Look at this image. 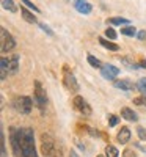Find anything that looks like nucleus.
I'll list each match as a JSON object with an SVG mask.
<instances>
[{
	"label": "nucleus",
	"mask_w": 146,
	"mask_h": 157,
	"mask_svg": "<svg viewBox=\"0 0 146 157\" xmlns=\"http://www.w3.org/2000/svg\"><path fill=\"white\" fill-rule=\"evenodd\" d=\"M72 104H74V109H75L79 113H82L83 116H90V115H91V107H90V104H88L82 96H75L74 101H72Z\"/></svg>",
	"instance_id": "6e6552de"
},
{
	"label": "nucleus",
	"mask_w": 146,
	"mask_h": 157,
	"mask_svg": "<svg viewBox=\"0 0 146 157\" xmlns=\"http://www.w3.org/2000/svg\"><path fill=\"white\" fill-rule=\"evenodd\" d=\"M137 86H138V90L141 91V94H143V96H146V78H141V80L138 82V85H137Z\"/></svg>",
	"instance_id": "393cba45"
},
{
	"label": "nucleus",
	"mask_w": 146,
	"mask_h": 157,
	"mask_svg": "<svg viewBox=\"0 0 146 157\" xmlns=\"http://www.w3.org/2000/svg\"><path fill=\"white\" fill-rule=\"evenodd\" d=\"M105 36H107L109 39H116V32L113 29H107L105 30Z\"/></svg>",
	"instance_id": "bb28decb"
},
{
	"label": "nucleus",
	"mask_w": 146,
	"mask_h": 157,
	"mask_svg": "<svg viewBox=\"0 0 146 157\" xmlns=\"http://www.w3.org/2000/svg\"><path fill=\"white\" fill-rule=\"evenodd\" d=\"M137 134H138V137H140V140H143V141H146V129H144V127H141V126H138V127H137Z\"/></svg>",
	"instance_id": "b1692460"
},
{
	"label": "nucleus",
	"mask_w": 146,
	"mask_h": 157,
	"mask_svg": "<svg viewBox=\"0 0 146 157\" xmlns=\"http://www.w3.org/2000/svg\"><path fill=\"white\" fill-rule=\"evenodd\" d=\"M39 27H41V29H43V30H44L46 33H49L50 36H52V35H54V32H52V30H50V29L47 27V25H44V24H39Z\"/></svg>",
	"instance_id": "7c9ffc66"
},
{
	"label": "nucleus",
	"mask_w": 146,
	"mask_h": 157,
	"mask_svg": "<svg viewBox=\"0 0 146 157\" xmlns=\"http://www.w3.org/2000/svg\"><path fill=\"white\" fill-rule=\"evenodd\" d=\"M116 88H119L121 91H134V88H135V85L132 83V82H129V80H126V78H121V80H115V83H113Z\"/></svg>",
	"instance_id": "f8f14e48"
},
{
	"label": "nucleus",
	"mask_w": 146,
	"mask_h": 157,
	"mask_svg": "<svg viewBox=\"0 0 146 157\" xmlns=\"http://www.w3.org/2000/svg\"><path fill=\"white\" fill-rule=\"evenodd\" d=\"M21 14H22V17L27 21V22H30V24H36L38 21H36V17L33 16V13H30L27 8H21Z\"/></svg>",
	"instance_id": "2eb2a0df"
},
{
	"label": "nucleus",
	"mask_w": 146,
	"mask_h": 157,
	"mask_svg": "<svg viewBox=\"0 0 146 157\" xmlns=\"http://www.w3.org/2000/svg\"><path fill=\"white\" fill-rule=\"evenodd\" d=\"M19 138H21L22 157H38L36 148H35V134H33V129H30V127L19 129Z\"/></svg>",
	"instance_id": "f257e3e1"
},
{
	"label": "nucleus",
	"mask_w": 146,
	"mask_h": 157,
	"mask_svg": "<svg viewBox=\"0 0 146 157\" xmlns=\"http://www.w3.org/2000/svg\"><path fill=\"white\" fill-rule=\"evenodd\" d=\"M63 83L69 91H79V83L75 80V75L68 66H63Z\"/></svg>",
	"instance_id": "423d86ee"
},
{
	"label": "nucleus",
	"mask_w": 146,
	"mask_h": 157,
	"mask_svg": "<svg viewBox=\"0 0 146 157\" xmlns=\"http://www.w3.org/2000/svg\"><path fill=\"white\" fill-rule=\"evenodd\" d=\"M118 121H119V120H118V116H115V115H109V124H110L112 127H113V126H116V124H118Z\"/></svg>",
	"instance_id": "cd10ccee"
},
{
	"label": "nucleus",
	"mask_w": 146,
	"mask_h": 157,
	"mask_svg": "<svg viewBox=\"0 0 146 157\" xmlns=\"http://www.w3.org/2000/svg\"><path fill=\"white\" fill-rule=\"evenodd\" d=\"M0 152H2V157H6V148H5V134H3V130H0Z\"/></svg>",
	"instance_id": "4be33fe9"
},
{
	"label": "nucleus",
	"mask_w": 146,
	"mask_h": 157,
	"mask_svg": "<svg viewBox=\"0 0 146 157\" xmlns=\"http://www.w3.org/2000/svg\"><path fill=\"white\" fill-rule=\"evenodd\" d=\"M99 43L105 47V49H109V50H118L119 47L115 44V43H112V41H107L105 38H99Z\"/></svg>",
	"instance_id": "6ab92c4d"
},
{
	"label": "nucleus",
	"mask_w": 146,
	"mask_h": 157,
	"mask_svg": "<svg viewBox=\"0 0 146 157\" xmlns=\"http://www.w3.org/2000/svg\"><path fill=\"white\" fill-rule=\"evenodd\" d=\"M19 69V55H13L10 61V74H16Z\"/></svg>",
	"instance_id": "dca6fc26"
},
{
	"label": "nucleus",
	"mask_w": 146,
	"mask_h": 157,
	"mask_svg": "<svg viewBox=\"0 0 146 157\" xmlns=\"http://www.w3.org/2000/svg\"><path fill=\"white\" fill-rule=\"evenodd\" d=\"M107 24H112V25H129V21L126 17H110L107 21Z\"/></svg>",
	"instance_id": "f3484780"
},
{
	"label": "nucleus",
	"mask_w": 146,
	"mask_h": 157,
	"mask_svg": "<svg viewBox=\"0 0 146 157\" xmlns=\"http://www.w3.org/2000/svg\"><path fill=\"white\" fill-rule=\"evenodd\" d=\"M10 143H11V149L13 154L16 157H22V148H21V138H19V129L11 126L10 127Z\"/></svg>",
	"instance_id": "20e7f679"
},
{
	"label": "nucleus",
	"mask_w": 146,
	"mask_h": 157,
	"mask_svg": "<svg viewBox=\"0 0 146 157\" xmlns=\"http://www.w3.org/2000/svg\"><path fill=\"white\" fill-rule=\"evenodd\" d=\"M74 6L79 13H82V14H90L91 13V5L86 0H74Z\"/></svg>",
	"instance_id": "9d476101"
},
{
	"label": "nucleus",
	"mask_w": 146,
	"mask_h": 157,
	"mask_svg": "<svg viewBox=\"0 0 146 157\" xmlns=\"http://www.w3.org/2000/svg\"><path fill=\"white\" fill-rule=\"evenodd\" d=\"M138 39H140V41H143V39H146V32L144 30H141V32H138Z\"/></svg>",
	"instance_id": "2f4dec72"
},
{
	"label": "nucleus",
	"mask_w": 146,
	"mask_h": 157,
	"mask_svg": "<svg viewBox=\"0 0 146 157\" xmlns=\"http://www.w3.org/2000/svg\"><path fill=\"white\" fill-rule=\"evenodd\" d=\"M123 157H137V154H135V151H134V149H124Z\"/></svg>",
	"instance_id": "c85d7f7f"
},
{
	"label": "nucleus",
	"mask_w": 146,
	"mask_h": 157,
	"mask_svg": "<svg viewBox=\"0 0 146 157\" xmlns=\"http://www.w3.org/2000/svg\"><path fill=\"white\" fill-rule=\"evenodd\" d=\"M71 157H79V155H77V152H75V151H71Z\"/></svg>",
	"instance_id": "473e14b6"
},
{
	"label": "nucleus",
	"mask_w": 146,
	"mask_h": 157,
	"mask_svg": "<svg viewBox=\"0 0 146 157\" xmlns=\"http://www.w3.org/2000/svg\"><path fill=\"white\" fill-rule=\"evenodd\" d=\"M21 2H22V3H25V6H29V8H30V10H33L35 13H39V8H38V6H35V5L30 2V0H21Z\"/></svg>",
	"instance_id": "a878e982"
},
{
	"label": "nucleus",
	"mask_w": 146,
	"mask_h": 157,
	"mask_svg": "<svg viewBox=\"0 0 146 157\" xmlns=\"http://www.w3.org/2000/svg\"><path fill=\"white\" fill-rule=\"evenodd\" d=\"M41 152L44 157H63V148L50 134H41Z\"/></svg>",
	"instance_id": "f03ea898"
},
{
	"label": "nucleus",
	"mask_w": 146,
	"mask_h": 157,
	"mask_svg": "<svg viewBox=\"0 0 146 157\" xmlns=\"http://www.w3.org/2000/svg\"><path fill=\"white\" fill-rule=\"evenodd\" d=\"M86 60H88V63L91 64L93 68H102V66H104V64H102L96 57H93V55H88V58H86Z\"/></svg>",
	"instance_id": "5701e85b"
},
{
	"label": "nucleus",
	"mask_w": 146,
	"mask_h": 157,
	"mask_svg": "<svg viewBox=\"0 0 146 157\" xmlns=\"http://www.w3.org/2000/svg\"><path fill=\"white\" fill-rule=\"evenodd\" d=\"M121 33L126 35V36H135V35H138L137 33V29L134 27V25H127V27L121 29Z\"/></svg>",
	"instance_id": "412c9836"
},
{
	"label": "nucleus",
	"mask_w": 146,
	"mask_h": 157,
	"mask_svg": "<svg viewBox=\"0 0 146 157\" xmlns=\"http://www.w3.org/2000/svg\"><path fill=\"white\" fill-rule=\"evenodd\" d=\"M135 104H138V105H146V96H141V98H135L134 99Z\"/></svg>",
	"instance_id": "c756f323"
},
{
	"label": "nucleus",
	"mask_w": 146,
	"mask_h": 157,
	"mask_svg": "<svg viewBox=\"0 0 146 157\" xmlns=\"http://www.w3.org/2000/svg\"><path fill=\"white\" fill-rule=\"evenodd\" d=\"M105 157H119V151L113 145H107V148H105Z\"/></svg>",
	"instance_id": "aec40b11"
},
{
	"label": "nucleus",
	"mask_w": 146,
	"mask_h": 157,
	"mask_svg": "<svg viewBox=\"0 0 146 157\" xmlns=\"http://www.w3.org/2000/svg\"><path fill=\"white\" fill-rule=\"evenodd\" d=\"M13 105H14V109L22 113V115H29L32 112V99L29 96H17L14 98V101H13Z\"/></svg>",
	"instance_id": "7ed1b4c3"
},
{
	"label": "nucleus",
	"mask_w": 146,
	"mask_h": 157,
	"mask_svg": "<svg viewBox=\"0 0 146 157\" xmlns=\"http://www.w3.org/2000/svg\"><path fill=\"white\" fill-rule=\"evenodd\" d=\"M0 36H2V46H0V50L3 52V54H6V52L13 50L16 46V41H14V38L11 36V33H8L6 29H0Z\"/></svg>",
	"instance_id": "39448f33"
},
{
	"label": "nucleus",
	"mask_w": 146,
	"mask_h": 157,
	"mask_svg": "<svg viewBox=\"0 0 146 157\" xmlns=\"http://www.w3.org/2000/svg\"><path fill=\"white\" fill-rule=\"evenodd\" d=\"M35 102H36L38 109L41 112H44V109L47 105V96H46V91L39 82H35Z\"/></svg>",
	"instance_id": "0eeeda50"
},
{
	"label": "nucleus",
	"mask_w": 146,
	"mask_h": 157,
	"mask_svg": "<svg viewBox=\"0 0 146 157\" xmlns=\"http://www.w3.org/2000/svg\"><path fill=\"white\" fill-rule=\"evenodd\" d=\"M10 61L11 60H8L5 57H2V60H0V78L2 80H5L10 74Z\"/></svg>",
	"instance_id": "9b49d317"
},
{
	"label": "nucleus",
	"mask_w": 146,
	"mask_h": 157,
	"mask_svg": "<svg viewBox=\"0 0 146 157\" xmlns=\"http://www.w3.org/2000/svg\"><path fill=\"white\" fill-rule=\"evenodd\" d=\"M2 6L5 10H8L10 13H16L17 11V6L14 5V2L13 0H2Z\"/></svg>",
	"instance_id": "a211bd4d"
},
{
	"label": "nucleus",
	"mask_w": 146,
	"mask_h": 157,
	"mask_svg": "<svg viewBox=\"0 0 146 157\" xmlns=\"http://www.w3.org/2000/svg\"><path fill=\"white\" fill-rule=\"evenodd\" d=\"M101 74H102L104 78H107V80H113V78L119 74V69L116 66H113V64H104L101 68Z\"/></svg>",
	"instance_id": "1a4fd4ad"
},
{
	"label": "nucleus",
	"mask_w": 146,
	"mask_h": 157,
	"mask_svg": "<svg viewBox=\"0 0 146 157\" xmlns=\"http://www.w3.org/2000/svg\"><path fill=\"white\" fill-rule=\"evenodd\" d=\"M116 138H118V141L119 143H123V145H126V143L130 140V129L129 127H121L119 129V132L116 134Z\"/></svg>",
	"instance_id": "ddd939ff"
},
{
	"label": "nucleus",
	"mask_w": 146,
	"mask_h": 157,
	"mask_svg": "<svg viewBox=\"0 0 146 157\" xmlns=\"http://www.w3.org/2000/svg\"><path fill=\"white\" fill-rule=\"evenodd\" d=\"M121 116L124 118V120H127V121H132V123H135V121H138V116H137V113H135L134 110H130V109H127V107L121 109Z\"/></svg>",
	"instance_id": "4468645a"
}]
</instances>
